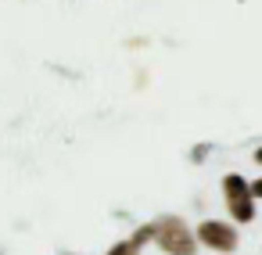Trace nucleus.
<instances>
[{
  "label": "nucleus",
  "mask_w": 262,
  "mask_h": 255,
  "mask_svg": "<svg viewBox=\"0 0 262 255\" xmlns=\"http://www.w3.org/2000/svg\"><path fill=\"white\" fill-rule=\"evenodd\" d=\"M108 255H140V244L137 241H119L115 248H108Z\"/></svg>",
  "instance_id": "20e7f679"
},
{
  "label": "nucleus",
  "mask_w": 262,
  "mask_h": 255,
  "mask_svg": "<svg viewBox=\"0 0 262 255\" xmlns=\"http://www.w3.org/2000/svg\"><path fill=\"white\" fill-rule=\"evenodd\" d=\"M155 241L165 255H194V233L187 230V223L180 216H165V219H155Z\"/></svg>",
  "instance_id": "f257e3e1"
},
{
  "label": "nucleus",
  "mask_w": 262,
  "mask_h": 255,
  "mask_svg": "<svg viewBox=\"0 0 262 255\" xmlns=\"http://www.w3.org/2000/svg\"><path fill=\"white\" fill-rule=\"evenodd\" d=\"M223 194H226V208L237 223H251L255 219V194H251V183L237 173L223 176Z\"/></svg>",
  "instance_id": "f03ea898"
},
{
  "label": "nucleus",
  "mask_w": 262,
  "mask_h": 255,
  "mask_svg": "<svg viewBox=\"0 0 262 255\" xmlns=\"http://www.w3.org/2000/svg\"><path fill=\"white\" fill-rule=\"evenodd\" d=\"M255 162H258V165H262V147H258V151H255Z\"/></svg>",
  "instance_id": "0eeeda50"
},
{
  "label": "nucleus",
  "mask_w": 262,
  "mask_h": 255,
  "mask_svg": "<svg viewBox=\"0 0 262 255\" xmlns=\"http://www.w3.org/2000/svg\"><path fill=\"white\" fill-rule=\"evenodd\" d=\"M251 194H255V198H262V176H258V180L251 183Z\"/></svg>",
  "instance_id": "423d86ee"
},
{
  "label": "nucleus",
  "mask_w": 262,
  "mask_h": 255,
  "mask_svg": "<svg viewBox=\"0 0 262 255\" xmlns=\"http://www.w3.org/2000/svg\"><path fill=\"white\" fill-rule=\"evenodd\" d=\"M198 241L208 244L212 251H233L237 248V230L230 223H219V219H205L198 226Z\"/></svg>",
  "instance_id": "7ed1b4c3"
},
{
  "label": "nucleus",
  "mask_w": 262,
  "mask_h": 255,
  "mask_svg": "<svg viewBox=\"0 0 262 255\" xmlns=\"http://www.w3.org/2000/svg\"><path fill=\"white\" fill-rule=\"evenodd\" d=\"M208 151H212V144H198V147L190 151V158H194V162H205V158H208Z\"/></svg>",
  "instance_id": "39448f33"
}]
</instances>
